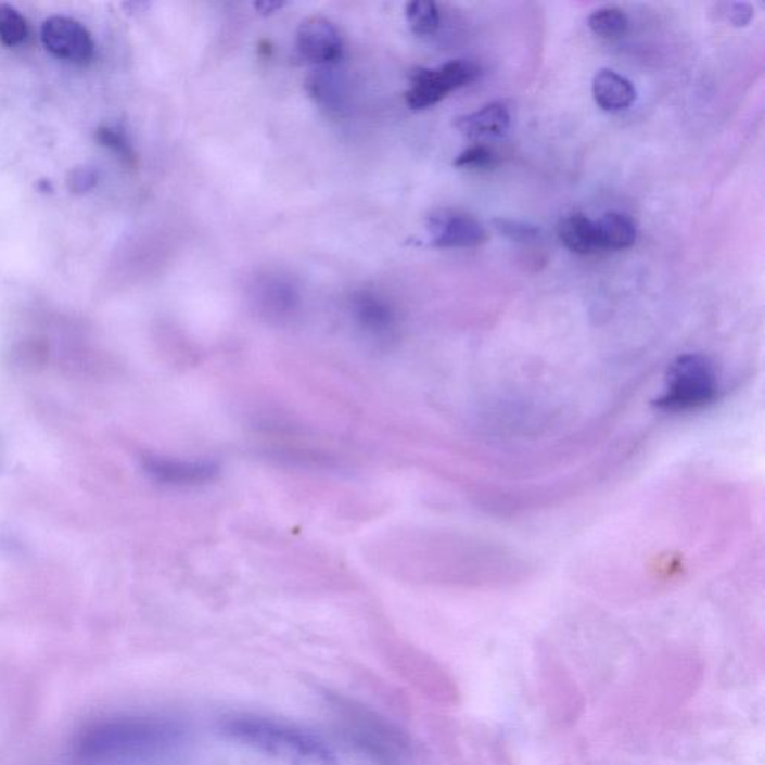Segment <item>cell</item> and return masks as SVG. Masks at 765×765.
I'll return each mask as SVG.
<instances>
[{
    "mask_svg": "<svg viewBox=\"0 0 765 765\" xmlns=\"http://www.w3.org/2000/svg\"><path fill=\"white\" fill-rule=\"evenodd\" d=\"M29 25L25 15L17 8L0 2V43L7 49H14L25 41Z\"/></svg>",
    "mask_w": 765,
    "mask_h": 765,
    "instance_id": "17",
    "label": "cell"
},
{
    "mask_svg": "<svg viewBox=\"0 0 765 765\" xmlns=\"http://www.w3.org/2000/svg\"><path fill=\"white\" fill-rule=\"evenodd\" d=\"M186 731L176 721L164 717H137L102 729V756H113L123 763H140L161 758L176 751Z\"/></svg>",
    "mask_w": 765,
    "mask_h": 765,
    "instance_id": "2",
    "label": "cell"
},
{
    "mask_svg": "<svg viewBox=\"0 0 765 765\" xmlns=\"http://www.w3.org/2000/svg\"><path fill=\"white\" fill-rule=\"evenodd\" d=\"M511 114L506 102H490L474 113L456 118L455 126L468 138H495L501 137L510 128Z\"/></svg>",
    "mask_w": 765,
    "mask_h": 765,
    "instance_id": "9",
    "label": "cell"
},
{
    "mask_svg": "<svg viewBox=\"0 0 765 765\" xmlns=\"http://www.w3.org/2000/svg\"><path fill=\"white\" fill-rule=\"evenodd\" d=\"M558 235L570 252L586 256L598 252L596 224L582 213L564 217L558 226Z\"/></svg>",
    "mask_w": 765,
    "mask_h": 765,
    "instance_id": "12",
    "label": "cell"
},
{
    "mask_svg": "<svg viewBox=\"0 0 765 765\" xmlns=\"http://www.w3.org/2000/svg\"><path fill=\"white\" fill-rule=\"evenodd\" d=\"M221 735L255 751L311 765H336L335 752L315 732L296 725L256 715L226 717Z\"/></svg>",
    "mask_w": 765,
    "mask_h": 765,
    "instance_id": "1",
    "label": "cell"
},
{
    "mask_svg": "<svg viewBox=\"0 0 765 765\" xmlns=\"http://www.w3.org/2000/svg\"><path fill=\"white\" fill-rule=\"evenodd\" d=\"M494 226L502 237L510 238L511 241H518V243H533L540 238V229L537 226L523 224V221L497 219L494 220Z\"/></svg>",
    "mask_w": 765,
    "mask_h": 765,
    "instance_id": "19",
    "label": "cell"
},
{
    "mask_svg": "<svg viewBox=\"0 0 765 765\" xmlns=\"http://www.w3.org/2000/svg\"><path fill=\"white\" fill-rule=\"evenodd\" d=\"M481 67L474 62L451 61L435 69L419 67L411 74L410 87L406 93L407 105L411 110H425L442 102L451 91L462 89L475 81Z\"/></svg>",
    "mask_w": 765,
    "mask_h": 765,
    "instance_id": "5",
    "label": "cell"
},
{
    "mask_svg": "<svg viewBox=\"0 0 765 765\" xmlns=\"http://www.w3.org/2000/svg\"><path fill=\"white\" fill-rule=\"evenodd\" d=\"M406 15L408 26L419 37L434 35L442 23L438 5L431 0H415V2L407 3Z\"/></svg>",
    "mask_w": 765,
    "mask_h": 765,
    "instance_id": "16",
    "label": "cell"
},
{
    "mask_svg": "<svg viewBox=\"0 0 765 765\" xmlns=\"http://www.w3.org/2000/svg\"><path fill=\"white\" fill-rule=\"evenodd\" d=\"M94 137H97L99 144L116 153L123 164L130 166V168L138 165L137 153L123 130L114 128V126H99Z\"/></svg>",
    "mask_w": 765,
    "mask_h": 765,
    "instance_id": "18",
    "label": "cell"
},
{
    "mask_svg": "<svg viewBox=\"0 0 765 765\" xmlns=\"http://www.w3.org/2000/svg\"><path fill=\"white\" fill-rule=\"evenodd\" d=\"M596 224L598 250L621 252L636 243L637 228L632 217L624 213H605Z\"/></svg>",
    "mask_w": 765,
    "mask_h": 765,
    "instance_id": "11",
    "label": "cell"
},
{
    "mask_svg": "<svg viewBox=\"0 0 765 765\" xmlns=\"http://www.w3.org/2000/svg\"><path fill=\"white\" fill-rule=\"evenodd\" d=\"M41 39L54 58L75 66L90 65L97 43L89 29L78 20L53 15L42 23Z\"/></svg>",
    "mask_w": 765,
    "mask_h": 765,
    "instance_id": "6",
    "label": "cell"
},
{
    "mask_svg": "<svg viewBox=\"0 0 765 765\" xmlns=\"http://www.w3.org/2000/svg\"><path fill=\"white\" fill-rule=\"evenodd\" d=\"M296 47L307 61L331 65L343 55L344 42L331 20L310 17L304 20L296 31Z\"/></svg>",
    "mask_w": 765,
    "mask_h": 765,
    "instance_id": "8",
    "label": "cell"
},
{
    "mask_svg": "<svg viewBox=\"0 0 765 765\" xmlns=\"http://www.w3.org/2000/svg\"><path fill=\"white\" fill-rule=\"evenodd\" d=\"M256 8H259V10H262V8H267V10L262 11V13L268 14V11L269 13H272V11L279 10V8H283V3H259V5H256Z\"/></svg>",
    "mask_w": 765,
    "mask_h": 765,
    "instance_id": "23",
    "label": "cell"
},
{
    "mask_svg": "<svg viewBox=\"0 0 765 765\" xmlns=\"http://www.w3.org/2000/svg\"><path fill=\"white\" fill-rule=\"evenodd\" d=\"M589 29L605 41H617L628 34L629 20L617 7H604L594 11L588 20Z\"/></svg>",
    "mask_w": 765,
    "mask_h": 765,
    "instance_id": "14",
    "label": "cell"
},
{
    "mask_svg": "<svg viewBox=\"0 0 765 765\" xmlns=\"http://www.w3.org/2000/svg\"><path fill=\"white\" fill-rule=\"evenodd\" d=\"M495 164V154L489 146L473 145L459 154L454 162L456 168L485 169Z\"/></svg>",
    "mask_w": 765,
    "mask_h": 765,
    "instance_id": "20",
    "label": "cell"
},
{
    "mask_svg": "<svg viewBox=\"0 0 765 765\" xmlns=\"http://www.w3.org/2000/svg\"><path fill=\"white\" fill-rule=\"evenodd\" d=\"M592 94L597 105L604 111L629 109L637 98L633 82L612 69L598 71L592 81Z\"/></svg>",
    "mask_w": 765,
    "mask_h": 765,
    "instance_id": "10",
    "label": "cell"
},
{
    "mask_svg": "<svg viewBox=\"0 0 765 765\" xmlns=\"http://www.w3.org/2000/svg\"><path fill=\"white\" fill-rule=\"evenodd\" d=\"M356 311H358L360 322L372 331H386L391 328L394 315L390 305L375 296L374 293H360L356 299Z\"/></svg>",
    "mask_w": 765,
    "mask_h": 765,
    "instance_id": "15",
    "label": "cell"
},
{
    "mask_svg": "<svg viewBox=\"0 0 765 765\" xmlns=\"http://www.w3.org/2000/svg\"><path fill=\"white\" fill-rule=\"evenodd\" d=\"M336 715L344 736L377 765H406L410 756L407 737L387 723L365 709L340 697H332Z\"/></svg>",
    "mask_w": 765,
    "mask_h": 765,
    "instance_id": "4",
    "label": "cell"
},
{
    "mask_svg": "<svg viewBox=\"0 0 765 765\" xmlns=\"http://www.w3.org/2000/svg\"><path fill=\"white\" fill-rule=\"evenodd\" d=\"M719 391L716 364L701 353H685L670 365L664 391L653 404L662 413H692L715 403Z\"/></svg>",
    "mask_w": 765,
    "mask_h": 765,
    "instance_id": "3",
    "label": "cell"
},
{
    "mask_svg": "<svg viewBox=\"0 0 765 765\" xmlns=\"http://www.w3.org/2000/svg\"><path fill=\"white\" fill-rule=\"evenodd\" d=\"M727 15L732 25L737 27L747 26L753 17V10L749 3H729Z\"/></svg>",
    "mask_w": 765,
    "mask_h": 765,
    "instance_id": "22",
    "label": "cell"
},
{
    "mask_svg": "<svg viewBox=\"0 0 765 765\" xmlns=\"http://www.w3.org/2000/svg\"><path fill=\"white\" fill-rule=\"evenodd\" d=\"M431 244L438 248H475L487 241V231L471 214L438 208L425 220Z\"/></svg>",
    "mask_w": 765,
    "mask_h": 765,
    "instance_id": "7",
    "label": "cell"
},
{
    "mask_svg": "<svg viewBox=\"0 0 765 765\" xmlns=\"http://www.w3.org/2000/svg\"><path fill=\"white\" fill-rule=\"evenodd\" d=\"M66 182L71 192L77 193V195H85V193H89L90 190L97 188L98 177L93 169L87 168V166H79V168L71 170Z\"/></svg>",
    "mask_w": 765,
    "mask_h": 765,
    "instance_id": "21",
    "label": "cell"
},
{
    "mask_svg": "<svg viewBox=\"0 0 765 765\" xmlns=\"http://www.w3.org/2000/svg\"><path fill=\"white\" fill-rule=\"evenodd\" d=\"M149 470L161 481L177 483V485H193L207 482L216 474V467L208 462H177L165 459H153Z\"/></svg>",
    "mask_w": 765,
    "mask_h": 765,
    "instance_id": "13",
    "label": "cell"
}]
</instances>
